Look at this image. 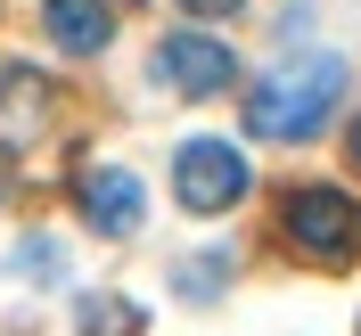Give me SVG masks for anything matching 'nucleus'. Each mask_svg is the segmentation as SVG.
Segmentation results:
<instances>
[{"instance_id": "obj_1", "label": "nucleus", "mask_w": 361, "mask_h": 336, "mask_svg": "<svg viewBox=\"0 0 361 336\" xmlns=\"http://www.w3.org/2000/svg\"><path fill=\"white\" fill-rule=\"evenodd\" d=\"M345 99V58H295L247 90V132L255 139H312L329 107Z\"/></svg>"}, {"instance_id": "obj_2", "label": "nucleus", "mask_w": 361, "mask_h": 336, "mask_svg": "<svg viewBox=\"0 0 361 336\" xmlns=\"http://www.w3.org/2000/svg\"><path fill=\"white\" fill-rule=\"evenodd\" d=\"M279 238L295 247V263L345 270L361 254V205L345 197V189H329V180H304V189L279 197Z\"/></svg>"}, {"instance_id": "obj_3", "label": "nucleus", "mask_w": 361, "mask_h": 336, "mask_svg": "<svg viewBox=\"0 0 361 336\" xmlns=\"http://www.w3.org/2000/svg\"><path fill=\"white\" fill-rule=\"evenodd\" d=\"M173 189H180L189 213H230V205L247 197V156H238L230 139H180Z\"/></svg>"}, {"instance_id": "obj_4", "label": "nucleus", "mask_w": 361, "mask_h": 336, "mask_svg": "<svg viewBox=\"0 0 361 336\" xmlns=\"http://www.w3.org/2000/svg\"><path fill=\"white\" fill-rule=\"evenodd\" d=\"M157 82L180 90V99H214V90L238 82V58L214 33H173V42H157Z\"/></svg>"}, {"instance_id": "obj_5", "label": "nucleus", "mask_w": 361, "mask_h": 336, "mask_svg": "<svg viewBox=\"0 0 361 336\" xmlns=\"http://www.w3.org/2000/svg\"><path fill=\"white\" fill-rule=\"evenodd\" d=\"M82 222L99 230V238H132V230L148 222V189H140V173H115V164L82 173Z\"/></svg>"}, {"instance_id": "obj_6", "label": "nucleus", "mask_w": 361, "mask_h": 336, "mask_svg": "<svg viewBox=\"0 0 361 336\" xmlns=\"http://www.w3.org/2000/svg\"><path fill=\"white\" fill-rule=\"evenodd\" d=\"M42 17H49V42L66 49V58H99L107 33H115L107 0H42Z\"/></svg>"}, {"instance_id": "obj_7", "label": "nucleus", "mask_w": 361, "mask_h": 336, "mask_svg": "<svg viewBox=\"0 0 361 336\" xmlns=\"http://www.w3.org/2000/svg\"><path fill=\"white\" fill-rule=\"evenodd\" d=\"M42 115H49V82L33 66H0V139L17 148V139L42 132Z\"/></svg>"}, {"instance_id": "obj_8", "label": "nucleus", "mask_w": 361, "mask_h": 336, "mask_svg": "<svg viewBox=\"0 0 361 336\" xmlns=\"http://www.w3.org/2000/svg\"><path fill=\"white\" fill-rule=\"evenodd\" d=\"M140 304H123V295H82V312H74V328L82 336H140Z\"/></svg>"}, {"instance_id": "obj_9", "label": "nucleus", "mask_w": 361, "mask_h": 336, "mask_svg": "<svg viewBox=\"0 0 361 336\" xmlns=\"http://www.w3.org/2000/svg\"><path fill=\"white\" fill-rule=\"evenodd\" d=\"M222 270H230V254H205V263H180V295H189V304H205V295H222Z\"/></svg>"}, {"instance_id": "obj_10", "label": "nucleus", "mask_w": 361, "mask_h": 336, "mask_svg": "<svg viewBox=\"0 0 361 336\" xmlns=\"http://www.w3.org/2000/svg\"><path fill=\"white\" fill-rule=\"evenodd\" d=\"M17 270H58V247H49V238H33V247H17Z\"/></svg>"}, {"instance_id": "obj_11", "label": "nucleus", "mask_w": 361, "mask_h": 336, "mask_svg": "<svg viewBox=\"0 0 361 336\" xmlns=\"http://www.w3.org/2000/svg\"><path fill=\"white\" fill-rule=\"evenodd\" d=\"M180 8H189V17H238L247 0H180Z\"/></svg>"}, {"instance_id": "obj_12", "label": "nucleus", "mask_w": 361, "mask_h": 336, "mask_svg": "<svg viewBox=\"0 0 361 336\" xmlns=\"http://www.w3.org/2000/svg\"><path fill=\"white\" fill-rule=\"evenodd\" d=\"M345 156H353V173H361V123H353V132H345Z\"/></svg>"}]
</instances>
